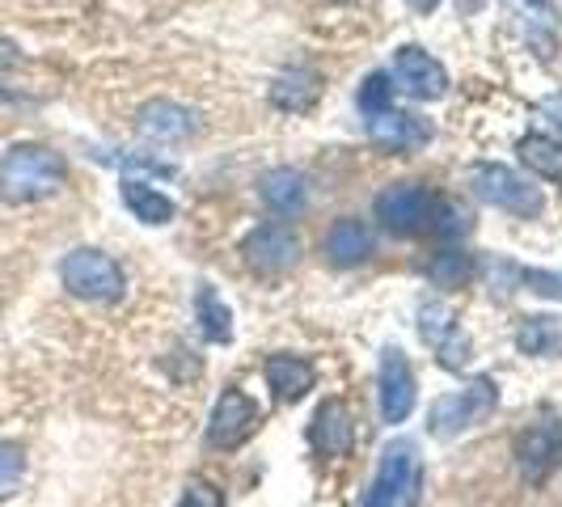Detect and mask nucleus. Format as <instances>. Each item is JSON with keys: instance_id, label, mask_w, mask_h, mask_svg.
<instances>
[{"instance_id": "nucleus-1", "label": "nucleus", "mask_w": 562, "mask_h": 507, "mask_svg": "<svg viewBox=\"0 0 562 507\" xmlns=\"http://www.w3.org/2000/svg\"><path fill=\"white\" fill-rule=\"evenodd\" d=\"M64 157L47 144H13L0 157V203H38L64 187Z\"/></svg>"}, {"instance_id": "nucleus-2", "label": "nucleus", "mask_w": 562, "mask_h": 507, "mask_svg": "<svg viewBox=\"0 0 562 507\" xmlns=\"http://www.w3.org/2000/svg\"><path fill=\"white\" fill-rule=\"evenodd\" d=\"M423 499V457L415 440H394L381 452L372 491L364 507H419Z\"/></svg>"}, {"instance_id": "nucleus-3", "label": "nucleus", "mask_w": 562, "mask_h": 507, "mask_svg": "<svg viewBox=\"0 0 562 507\" xmlns=\"http://www.w3.org/2000/svg\"><path fill=\"white\" fill-rule=\"evenodd\" d=\"M495 402H499V385H495L491 376H474L461 394H445L431 402V410H427V431H431L436 440H452V436H461V431H470V427H479V422L491 419Z\"/></svg>"}, {"instance_id": "nucleus-4", "label": "nucleus", "mask_w": 562, "mask_h": 507, "mask_svg": "<svg viewBox=\"0 0 562 507\" xmlns=\"http://www.w3.org/2000/svg\"><path fill=\"white\" fill-rule=\"evenodd\" d=\"M59 280H64V288H68L72 296H81V301H102V305L119 301L123 288H127L123 267L102 250H72L59 262Z\"/></svg>"}, {"instance_id": "nucleus-5", "label": "nucleus", "mask_w": 562, "mask_h": 507, "mask_svg": "<svg viewBox=\"0 0 562 507\" xmlns=\"http://www.w3.org/2000/svg\"><path fill=\"white\" fill-rule=\"evenodd\" d=\"M470 187H474V195L486 199L491 207L512 212V216H520V221H533V216L546 212L541 191H537L533 182H525L516 169H507V166H491V161H482V166L470 169Z\"/></svg>"}, {"instance_id": "nucleus-6", "label": "nucleus", "mask_w": 562, "mask_h": 507, "mask_svg": "<svg viewBox=\"0 0 562 507\" xmlns=\"http://www.w3.org/2000/svg\"><path fill=\"white\" fill-rule=\"evenodd\" d=\"M431 216H436V199L415 182H397L376 195V221L394 237H415L423 228H431Z\"/></svg>"}, {"instance_id": "nucleus-7", "label": "nucleus", "mask_w": 562, "mask_h": 507, "mask_svg": "<svg viewBox=\"0 0 562 507\" xmlns=\"http://www.w3.org/2000/svg\"><path fill=\"white\" fill-rule=\"evenodd\" d=\"M262 427V410H258V402L246 397L241 390H225L221 402H216V410H212V419H207V449H241L246 440H250L254 431Z\"/></svg>"}, {"instance_id": "nucleus-8", "label": "nucleus", "mask_w": 562, "mask_h": 507, "mask_svg": "<svg viewBox=\"0 0 562 507\" xmlns=\"http://www.w3.org/2000/svg\"><path fill=\"white\" fill-rule=\"evenodd\" d=\"M419 335L440 356V364L449 368V372H461V368L470 364V338L461 335V322H457L452 305H445V301H423Z\"/></svg>"}, {"instance_id": "nucleus-9", "label": "nucleus", "mask_w": 562, "mask_h": 507, "mask_svg": "<svg viewBox=\"0 0 562 507\" xmlns=\"http://www.w3.org/2000/svg\"><path fill=\"white\" fill-rule=\"evenodd\" d=\"M394 81L402 93H411V98H419V102H436V98L449 93V72H445V64L436 56H427L415 43H406V47L394 52Z\"/></svg>"}, {"instance_id": "nucleus-10", "label": "nucleus", "mask_w": 562, "mask_h": 507, "mask_svg": "<svg viewBox=\"0 0 562 507\" xmlns=\"http://www.w3.org/2000/svg\"><path fill=\"white\" fill-rule=\"evenodd\" d=\"M246 262H250L258 275H283L288 267H296V258H301V241H296V233L283 225V221H271V225L254 228L250 237H246Z\"/></svg>"}, {"instance_id": "nucleus-11", "label": "nucleus", "mask_w": 562, "mask_h": 507, "mask_svg": "<svg viewBox=\"0 0 562 507\" xmlns=\"http://www.w3.org/2000/svg\"><path fill=\"white\" fill-rule=\"evenodd\" d=\"M381 419L385 422H406L415 410V372L402 347H385L381 351Z\"/></svg>"}, {"instance_id": "nucleus-12", "label": "nucleus", "mask_w": 562, "mask_h": 507, "mask_svg": "<svg viewBox=\"0 0 562 507\" xmlns=\"http://www.w3.org/2000/svg\"><path fill=\"white\" fill-rule=\"evenodd\" d=\"M516 461H520V474L541 486V482L554 474V465L562 461V422L559 419H537L520 440H516Z\"/></svg>"}, {"instance_id": "nucleus-13", "label": "nucleus", "mask_w": 562, "mask_h": 507, "mask_svg": "<svg viewBox=\"0 0 562 507\" xmlns=\"http://www.w3.org/2000/svg\"><path fill=\"white\" fill-rule=\"evenodd\" d=\"M368 140L385 153H419L423 144L431 140V127L423 123L419 114L406 111H385L368 119Z\"/></svg>"}, {"instance_id": "nucleus-14", "label": "nucleus", "mask_w": 562, "mask_h": 507, "mask_svg": "<svg viewBox=\"0 0 562 507\" xmlns=\"http://www.w3.org/2000/svg\"><path fill=\"white\" fill-rule=\"evenodd\" d=\"M136 127H140L144 140L182 144L187 136H195L199 132V119H195V111H187V106H178V102H169V98H157V102L140 106Z\"/></svg>"}, {"instance_id": "nucleus-15", "label": "nucleus", "mask_w": 562, "mask_h": 507, "mask_svg": "<svg viewBox=\"0 0 562 507\" xmlns=\"http://www.w3.org/2000/svg\"><path fill=\"white\" fill-rule=\"evenodd\" d=\"M258 195H262V203H267L276 216L296 221V216L310 207V182H305V173H301V169L280 166V169H271V173H262Z\"/></svg>"}, {"instance_id": "nucleus-16", "label": "nucleus", "mask_w": 562, "mask_h": 507, "mask_svg": "<svg viewBox=\"0 0 562 507\" xmlns=\"http://www.w3.org/2000/svg\"><path fill=\"white\" fill-rule=\"evenodd\" d=\"M313 444L317 452H326V457H347L351 444H356V419H351V410H347V402H322L317 406V415H313V427H310Z\"/></svg>"}, {"instance_id": "nucleus-17", "label": "nucleus", "mask_w": 562, "mask_h": 507, "mask_svg": "<svg viewBox=\"0 0 562 507\" xmlns=\"http://www.w3.org/2000/svg\"><path fill=\"white\" fill-rule=\"evenodd\" d=\"M313 381H317V372H313V364L305 360V356H288V351H280V356L267 360V385L276 390L280 402H301V397L313 390Z\"/></svg>"}, {"instance_id": "nucleus-18", "label": "nucleus", "mask_w": 562, "mask_h": 507, "mask_svg": "<svg viewBox=\"0 0 562 507\" xmlns=\"http://www.w3.org/2000/svg\"><path fill=\"white\" fill-rule=\"evenodd\" d=\"M326 254H330L335 267H356V262H364L368 254H372V233H368L364 221L342 216V221H335V228L326 233Z\"/></svg>"}, {"instance_id": "nucleus-19", "label": "nucleus", "mask_w": 562, "mask_h": 507, "mask_svg": "<svg viewBox=\"0 0 562 507\" xmlns=\"http://www.w3.org/2000/svg\"><path fill=\"white\" fill-rule=\"evenodd\" d=\"M317 98H322V81H317L313 68H292V72H283L280 81H276V89H271V102H276L280 111H292V114L313 111Z\"/></svg>"}, {"instance_id": "nucleus-20", "label": "nucleus", "mask_w": 562, "mask_h": 507, "mask_svg": "<svg viewBox=\"0 0 562 507\" xmlns=\"http://www.w3.org/2000/svg\"><path fill=\"white\" fill-rule=\"evenodd\" d=\"M195 322H199V335L207 338V342H216V347L233 342V313H228V305L221 301V292L212 283H199Z\"/></svg>"}, {"instance_id": "nucleus-21", "label": "nucleus", "mask_w": 562, "mask_h": 507, "mask_svg": "<svg viewBox=\"0 0 562 507\" xmlns=\"http://www.w3.org/2000/svg\"><path fill=\"white\" fill-rule=\"evenodd\" d=\"M123 203H127V212H132L140 225H169V221H173V203H169V195H161L157 187L123 182Z\"/></svg>"}, {"instance_id": "nucleus-22", "label": "nucleus", "mask_w": 562, "mask_h": 507, "mask_svg": "<svg viewBox=\"0 0 562 507\" xmlns=\"http://www.w3.org/2000/svg\"><path fill=\"white\" fill-rule=\"evenodd\" d=\"M516 347L525 356H559L562 351V322L550 317V313H537V317H525L520 335H516Z\"/></svg>"}, {"instance_id": "nucleus-23", "label": "nucleus", "mask_w": 562, "mask_h": 507, "mask_svg": "<svg viewBox=\"0 0 562 507\" xmlns=\"http://www.w3.org/2000/svg\"><path fill=\"white\" fill-rule=\"evenodd\" d=\"M520 161L541 173V178H550V182H562V144L550 140V136H525L520 140Z\"/></svg>"}, {"instance_id": "nucleus-24", "label": "nucleus", "mask_w": 562, "mask_h": 507, "mask_svg": "<svg viewBox=\"0 0 562 507\" xmlns=\"http://www.w3.org/2000/svg\"><path fill=\"white\" fill-rule=\"evenodd\" d=\"M427 280L440 283V288H461V283L474 280V254L465 250H445L427 262Z\"/></svg>"}, {"instance_id": "nucleus-25", "label": "nucleus", "mask_w": 562, "mask_h": 507, "mask_svg": "<svg viewBox=\"0 0 562 507\" xmlns=\"http://www.w3.org/2000/svg\"><path fill=\"white\" fill-rule=\"evenodd\" d=\"M356 102H360V111H364L368 119L394 111V81H390L385 72H368L364 84H360V93H356Z\"/></svg>"}, {"instance_id": "nucleus-26", "label": "nucleus", "mask_w": 562, "mask_h": 507, "mask_svg": "<svg viewBox=\"0 0 562 507\" xmlns=\"http://www.w3.org/2000/svg\"><path fill=\"white\" fill-rule=\"evenodd\" d=\"M22 474H26V452L13 440H0V504L22 486Z\"/></svg>"}, {"instance_id": "nucleus-27", "label": "nucleus", "mask_w": 562, "mask_h": 507, "mask_svg": "<svg viewBox=\"0 0 562 507\" xmlns=\"http://www.w3.org/2000/svg\"><path fill=\"white\" fill-rule=\"evenodd\" d=\"M178 507H225V491L212 486L207 478H191L187 482V495Z\"/></svg>"}, {"instance_id": "nucleus-28", "label": "nucleus", "mask_w": 562, "mask_h": 507, "mask_svg": "<svg viewBox=\"0 0 562 507\" xmlns=\"http://www.w3.org/2000/svg\"><path fill=\"white\" fill-rule=\"evenodd\" d=\"M516 275L529 283L533 292H541V296H550V301H562V275H554V271H516Z\"/></svg>"}, {"instance_id": "nucleus-29", "label": "nucleus", "mask_w": 562, "mask_h": 507, "mask_svg": "<svg viewBox=\"0 0 562 507\" xmlns=\"http://www.w3.org/2000/svg\"><path fill=\"white\" fill-rule=\"evenodd\" d=\"M541 114H550V123H559L562 127V93H550V98H541Z\"/></svg>"}, {"instance_id": "nucleus-30", "label": "nucleus", "mask_w": 562, "mask_h": 507, "mask_svg": "<svg viewBox=\"0 0 562 507\" xmlns=\"http://www.w3.org/2000/svg\"><path fill=\"white\" fill-rule=\"evenodd\" d=\"M436 4H440V0H411V9H415V13H431Z\"/></svg>"}, {"instance_id": "nucleus-31", "label": "nucleus", "mask_w": 562, "mask_h": 507, "mask_svg": "<svg viewBox=\"0 0 562 507\" xmlns=\"http://www.w3.org/2000/svg\"><path fill=\"white\" fill-rule=\"evenodd\" d=\"M525 4H537V9H546V4H550V0H525Z\"/></svg>"}]
</instances>
